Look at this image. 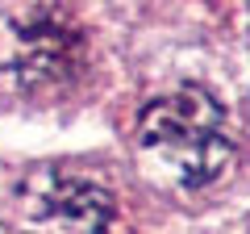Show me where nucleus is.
Instances as JSON below:
<instances>
[{
	"mask_svg": "<svg viewBox=\"0 0 250 234\" xmlns=\"http://www.w3.org/2000/svg\"><path fill=\"white\" fill-rule=\"evenodd\" d=\"M138 146L154 171L179 188L213 184L233 159L225 113L200 88H179L150 100L138 117Z\"/></svg>",
	"mask_w": 250,
	"mask_h": 234,
	"instance_id": "1",
	"label": "nucleus"
},
{
	"mask_svg": "<svg viewBox=\"0 0 250 234\" xmlns=\"http://www.w3.org/2000/svg\"><path fill=\"white\" fill-rule=\"evenodd\" d=\"M21 234H108L113 230V197L88 176L46 167L29 176L17 197Z\"/></svg>",
	"mask_w": 250,
	"mask_h": 234,
	"instance_id": "2",
	"label": "nucleus"
},
{
	"mask_svg": "<svg viewBox=\"0 0 250 234\" xmlns=\"http://www.w3.org/2000/svg\"><path fill=\"white\" fill-rule=\"evenodd\" d=\"M75 63L71 38L62 29H29L21 38V71L29 80H62Z\"/></svg>",
	"mask_w": 250,
	"mask_h": 234,
	"instance_id": "3",
	"label": "nucleus"
}]
</instances>
